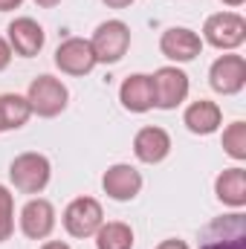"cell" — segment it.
Masks as SVG:
<instances>
[{"mask_svg":"<svg viewBox=\"0 0 246 249\" xmlns=\"http://www.w3.org/2000/svg\"><path fill=\"white\" fill-rule=\"evenodd\" d=\"M214 194L220 203L232 206V209H244L246 206V171L241 165L226 168L217 180H214Z\"/></svg>","mask_w":246,"mask_h":249,"instance_id":"cell-17","label":"cell"},{"mask_svg":"<svg viewBox=\"0 0 246 249\" xmlns=\"http://www.w3.org/2000/svg\"><path fill=\"white\" fill-rule=\"evenodd\" d=\"M151 84H154V107H159V110L180 107L188 99V87H191L188 75L180 67H159L151 75Z\"/></svg>","mask_w":246,"mask_h":249,"instance_id":"cell-6","label":"cell"},{"mask_svg":"<svg viewBox=\"0 0 246 249\" xmlns=\"http://www.w3.org/2000/svg\"><path fill=\"white\" fill-rule=\"evenodd\" d=\"M200 249H246V217L235 212L211 220L203 232Z\"/></svg>","mask_w":246,"mask_h":249,"instance_id":"cell-7","label":"cell"},{"mask_svg":"<svg viewBox=\"0 0 246 249\" xmlns=\"http://www.w3.org/2000/svg\"><path fill=\"white\" fill-rule=\"evenodd\" d=\"M157 249H188V244L185 241H177V238H168V241H162Z\"/></svg>","mask_w":246,"mask_h":249,"instance_id":"cell-23","label":"cell"},{"mask_svg":"<svg viewBox=\"0 0 246 249\" xmlns=\"http://www.w3.org/2000/svg\"><path fill=\"white\" fill-rule=\"evenodd\" d=\"M55 67L67 75H87L96 67V55L87 38H67L55 50Z\"/></svg>","mask_w":246,"mask_h":249,"instance_id":"cell-10","label":"cell"},{"mask_svg":"<svg viewBox=\"0 0 246 249\" xmlns=\"http://www.w3.org/2000/svg\"><path fill=\"white\" fill-rule=\"evenodd\" d=\"M6 32H9L6 41H9L12 53H18L23 58H35L44 50V41H47L44 26L38 20H32V18H15Z\"/></svg>","mask_w":246,"mask_h":249,"instance_id":"cell-12","label":"cell"},{"mask_svg":"<svg viewBox=\"0 0 246 249\" xmlns=\"http://www.w3.org/2000/svg\"><path fill=\"white\" fill-rule=\"evenodd\" d=\"M209 84L220 96H235L246 87V61L244 55H220L209 70Z\"/></svg>","mask_w":246,"mask_h":249,"instance_id":"cell-8","label":"cell"},{"mask_svg":"<svg viewBox=\"0 0 246 249\" xmlns=\"http://www.w3.org/2000/svg\"><path fill=\"white\" fill-rule=\"evenodd\" d=\"M55 229V206L44 197H32L20 209V232L29 241H44Z\"/></svg>","mask_w":246,"mask_h":249,"instance_id":"cell-9","label":"cell"},{"mask_svg":"<svg viewBox=\"0 0 246 249\" xmlns=\"http://www.w3.org/2000/svg\"><path fill=\"white\" fill-rule=\"evenodd\" d=\"M12 55H15V53H12L9 41H6V38H0V72H3V70L12 64Z\"/></svg>","mask_w":246,"mask_h":249,"instance_id":"cell-22","label":"cell"},{"mask_svg":"<svg viewBox=\"0 0 246 249\" xmlns=\"http://www.w3.org/2000/svg\"><path fill=\"white\" fill-rule=\"evenodd\" d=\"M26 102H29V107H32L35 116L53 119V116H58L64 107H67L70 90L64 87L61 78L38 75V78H32V84H29V90H26Z\"/></svg>","mask_w":246,"mask_h":249,"instance_id":"cell-2","label":"cell"},{"mask_svg":"<svg viewBox=\"0 0 246 249\" xmlns=\"http://www.w3.org/2000/svg\"><path fill=\"white\" fill-rule=\"evenodd\" d=\"M96 64H119L130 47V29L124 20H105L96 26L93 38H90Z\"/></svg>","mask_w":246,"mask_h":249,"instance_id":"cell-3","label":"cell"},{"mask_svg":"<svg viewBox=\"0 0 246 249\" xmlns=\"http://www.w3.org/2000/svg\"><path fill=\"white\" fill-rule=\"evenodd\" d=\"M223 151L232 160H238V162L246 160V124L244 122H232L223 130Z\"/></svg>","mask_w":246,"mask_h":249,"instance_id":"cell-20","label":"cell"},{"mask_svg":"<svg viewBox=\"0 0 246 249\" xmlns=\"http://www.w3.org/2000/svg\"><path fill=\"white\" fill-rule=\"evenodd\" d=\"M133 154L139 162L145 165H157L162 162L168 154H171V136L165 127H157V124H148L142 127L136 136H133Z\"/></svg>","mask_w":246,"mask_h":249,"instance_id":"cell-14","label":"cell"},{"mask_svg":"<svg viewBox=\"0 0 246 249\" xmlns=\"http://www.w3.org/2000/svg\"><path fill=\"white\" fill-rule=\"evenodd\" d=\"M102 3H105V6H110V9H127L133 0H102Z\"/></svg>","mask_w":246,"mask_h":249,"instance_id":"cell-24","label":"cell"},{"mask_svg":"<svg viewBox=\"0 0 246 249\" xmlns=\"http://www.w3.org/2000/svg\"><path fill=\"white\" fill-rule=\"evenodd\" d=\"M29 116H32V107L26 96H18V93L0 96V130H18L29 122Z\"/></svg>","mask_w":246,"mask_h":249,"instance_id":"cell-18","label":"cell"},{"mask_svg":"<svg viewBox=\"0 0 246 249\" xmlns=\"http://www.w3.org/2000/svg\"><path fill=\"white\" fill-rule=\"evenodd\" d=\"M203 41L217 50H238L246 41V20L238 12L209 15L203 23Z\"/></svg>","mask_w":246,"mask_h":249,"instance_id":"cell-4","label":"cell"},{"mask_svg":"<svg viewBox=\"0 0 246 249\" xmlns=\"http://www.w3.org/2000/svg\"><path fill=\"white\" fill-rule=\"evenodd\" d=\"M102 188H105V194H107L110 200L127 203V200H133V197L142 191V174H139L133 165H127V162H116V165H110V168L105 171Z\"/></svg>","mask_w":246,"mask_h":249,"instance_id":"cell-13","label":"cell"},{"mask_svg":"<svg viewBox=\"0 0 246 249\" xmlns=\"http://www.w3.org/2000/svg\"><path fill=\"white\" fill-rule=\"evenodd\" d=\"M15 232V197L6 186H0V244Z\"/></svg>","mask_w":246,"mask_h":249,"instance_id":"cell-21","label":"cell"},{"mask_svg":"<svg viewBox=\"0 0 246 249\" xmlns=\"http://www.w3.org/2000/svg\"><path fill=\"white\" fill-rule=\"evenodd\" d=\"M50 177H53V165L38 151L18 154L12 160V165H9V180L20 194H41L50 186Z\"/></svg>","mask_w":246,"mask_h":249,"instance_id":"cell-1","label":"cell"},{"mask_svg":"<svg viewBox=\"0 0 246 249\" xmlns=\"http://www.w3.org/2000/svg\"><path fill=\"white\" fill-rule=\"evenodd\" d=\"M41 249H70V247H67L64 241H47V244H44Z\"/></svg>","mask_w":246,"mask_h":249,"instance_id":"cell-26","label":"cell"},{"mask_svg":"<svg viewBox=\"0 0 246 249\" xmlns=\"http://www.w3.org/2000/svg\"><path fill=\"white\" fill-rule=\"evenodd\" d=\"M23 0H0V12H12V9H18Z\"/></svg>","mask_w":246,"mask_h":249,"instance_id":"cell-25","label":"cell"},{"mask_svg":"<svg viewBox=\"0 0 246 249\" xmlns=\"http://www.w3.org/2000/svg\"><path fill=\"white\" fill-rule=\"evenodd\" d=\"M223 3H226V6H244L246 0H223Z\"/></svg>","mask_w":246,"mask_h":249,"instance_id":"cell-28","label":"cell"},{"mask_svg":"<svg viewBox=\"0 0 246 249\" xmlns=\"http://www.w3.org/2000/svg\"><path fill=\"white\" fill-rule=\"evenodd\" d=\"M102 223H105V212L96 197H75L64 209V229L72 238H93Z\"/></svg>","mask_w":246,"mask_h":249,"instance_id":"cell-5","label":"cell"},{"mask_svg":"<svg viewBox=\"0 0 246 249\" xmlns=\"http://www.w3.org/2000/svg\"><path fill=\"white\" fill-rule=\"evenodd\" d=\"M96 238V249H133V229L122 220L102 223Z\"/></svg>","mask_w":246,"mask_h":249,"instance_id":"cell-19","label":"cell"},{"mask_svg":"<svg viewBox=\"0 0 246 249\" xmlns=\"http://www.w3.org/2000/svg\"><path fill=\"white\" fill-rule=\"evenodd\" d=\"M159 50L165 58L177 64H185V61H194L200 53H203V38L194 32V29H185V26H171L162 32L159 38Z\"/></svg>","mask_w":246,"mask_h":249,"instance_id":"cell-11","label":"cell"},{"mask_svg":"<svg viewBox=\"0 0 246 249\" xmlns=\"http://www.w3.org/2000/svg\"><path fill=\"white\" fill-rule=\"evenodd\" d=\"M119 102H122L124 110L130 113H148L154 107V84H151V75L145 72H133L127 75L119 87Z\"/></svg>","mask_w":246,"mask_h":249,"instance_id":"cell-15","label":"cell"},{"mask_svg":"<svg viewBox=\"0 0 246 249\" xmlns=\"http://www.w3.org/2000/svg\"><path fill=\"white\" fill-rule=\"evenodd\" d=\"M0 133H3V130H0Z\"/></svg>","mask_w":246,"mask_h":249,"instance_id":"cell-29","label":"cell"},{"mask_svg":"<svg viewBox=\"0 0 246 249\" xmlns=\"http://www.w3.org/2000/svg\"><path fill=\"white\" fill-rule=\"evenodd\" d=\"M220 122H223V110H220L214 102H209V99L191 102V105L185 107V113H183V124L191 130V133H197V136L214 133V130L220 127Z\"/></svg>","mask_w":246,"mask_h":249,"instance_id":"cell-16","label":"cell"},{"mask_svg":"<svg viewBox=\"0 0 246 249\" xmlns=\"http://www.w3.org/2000/svg\"><path fill=\"white\" fill-rule=\"evenodd\" d=\"M35 3H38L41 9H53V6H58L61 0H35Z\"/></svg>","mask_w":246,"mask_h":249,"instance_id":"cell-27","label":"cell"}]
</instances>
